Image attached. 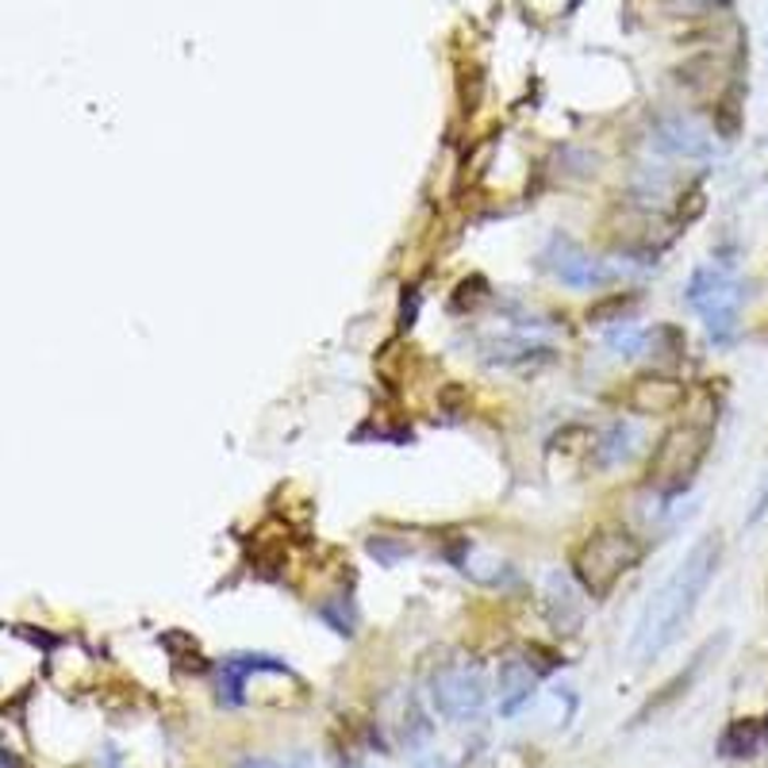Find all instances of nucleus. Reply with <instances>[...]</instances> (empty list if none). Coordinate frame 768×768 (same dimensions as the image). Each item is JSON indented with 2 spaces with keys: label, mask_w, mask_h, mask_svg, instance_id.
I'll list each match as a JSON object with an SVG mask.
<instances>
[{
  "label": "nucleus",
  "mask_w": 768,
  "mask_h": 768,
  "mask_svg": "<svg viewBox=\"0 0 768 768\" xmlns=\"http://www.w3.org/2000/svg\"><path fill=\"white\" fill-rule=\"evenodd\" d=\"M688 304L707 323V335L726 346L737 335V315L745 304V284L719 266H699L688 281Z\"/></svg>",
  "instance_id": "obj_3"
},
{
  "label": "nucleus",
  "mask_w": 768,
  "mask_h": 768,
  "mask_svg": "<svg viewBox=\"0 0 768 768\" xmlns=\"http://www.w3.org/2000/svg\"><path fill=\"white\" fill-rule=\"evenodd\" d=\"M546 269L561 284H569V289H600V284L612 281V269H607L604 261L592 258L581 243H572V238H561V235L549 238Z\"/></svg>",
  "instance_id": "obj_6"
},
{
  "label": "nucleus",
  "mask_w": 768,
  "mask_h": 768,
  "mask_svg": "<svg viewBox=\"0 0 768 768\" xmlns=\"http://www.w3.org/2000/svg\"><path fill=\"white\" fill-rule=\"evenodd\" d=\"M719 561H722L719 534H703V538L691 542L688 554H684L680 561H676V569L661 581V589L645 600L635 635H630V658L653 661L684 635V627H688V619L696 615L703 592L711 589Z\"/></svg>",
  "instance_id": "obj_1"
},
{
  "label": "nucleus",
  "mask_w": 768,
  "mask_h": 768,
  "mask_svg": "<svg viewBox=\"0 0 768 768\" xmlns=\"http://www.w3.org/2000/svg\"><path fill=\"white\" fill-rule=\"evenodd\" d=\"M104 768H124V760H119V753H116V749L104 753Z\"/></svg>",
  "instance_id": "obj_16"
},
{
  "label": "nucleus",
  "mask_w": 768,
  "mask_h": 768,
  "mask_svg": "<svg viewBox=\"0 0 768 768\" xmlns=\"http://www.w3.org/2000/svg\"><path fill=\"white\" fill-rule=\"evenodd\" d=\"M768 511V485H765V492L757 496V503H753V515H749V523H757L760 515H765Z\"/></svg>",
  "instance_id": "obj_15"
},
{
  "label": "nucleus",
  "mask_w": 768,
  "mask_h": 768,
  "mask_svg": "<svg viewBox=\"0 0 768 768\" xmlns=\"http://www.w3.org/2000/svg\"><path fill=\"white\" fill-rule=\"evenodd\" d=\"M658 147L668 150V154H680V158H703L707 150H711V142L703 139V131H699L691 119H661L658 127Z\"/></svg>",
  "instance_id": "obj_8"
},
{
  "label": "nucleus",
  "mask_w": 768,
  "mask_h": 768,
  "mask_svg": "<svg viewBox=\"0 0 768 768\" xmlns=\"http://www.w3.org/2000/svg\"><path fill=\"white\" fill-rule=\"evenodd\" d=\"M431 703L450 722H477L488 707V688L480 668L465 665V661L442 665L431 680Z\"/></svg>",
  "instance_id": "obj_4"
},
{
  "label": "nucleus",
  "mask_w": 768,
  "mask_h": 768,
  "mask_svg": "<svg viewBox=\"0 0 768 768\" xmlns=\"http://www.w3.org/2000/svg\"><path fill=\"white\" fill-rule=\"evenodd\" d=\"M703 454H707V431H699V427H676V431H668L665 439H661L658 454H653L650 480L665 496L680 492V488H688V480L696 477Z\"/></svg>",
  "instance_id": "obj_5"
},
{
  "label": "nucleus",
  "mask_w": 768,
  "mask_h": 768,
  "mask_svg": "<svg viewBox=\"0 0 768 768\" xmlns=\"http://www.w3.org/2000/svg\"><path fill=\"white\" fill-rule=\"evenodd\" d=\"M238 768H307L304 760H292V765H277V760H269V757H246V760H238Z\"/></svg>",
  "instance_id": "obj_14"
},
{
  "label": "nucleus",
  "mask_w": 768,
  "mask_h": 768,
  "mask_svg": "<svg viewBox=\"0 0 768 768\" xmlns=\"http://www.w3.org/2000/svg\"><path fill=\"white\" fill-rule=\"evenodd\" d=\"M0 768H16V765H12V757H9V753H0Z\"/></svg>",
  "instance_id": "obj_17"
},
{
  "label": "nucleus",
  "mask_w": 768,
  "mask_h": 768,
  "mask_svg": "<svg viewBox=\"0 0 768 768\" xmlns=\"http://www.w3.org/2000/svg\"><path fill=\"white\" fill-rule=\"evenodd\" d=\"M635 442H638V431L630 423H615L612 431L604 434L600 442V462L604 465H622L635 457Z\"/></svg>",
  "instance_id": "obj_12"
},
{
  "label": "nucleus",
  "mask_w": 768,
  "mask_h": 768,
  "mask_svg": "<svg viewBox=\"0 0 768 768\" xmlns=\"http://www.w3.org/2000/svg\"><path fill=\"white\" fill-rule=\"evenodd\" d=\"M534 696V673L523 665V661H503L500 665V707L503 711H519L523 703H531Z\"/></svg>",
  "instance_id": "obj_10"
},
{
  "label": "nucleus",
  "mask_w": 768,
  "mask_h": 768,
  "mask_svg": "<svg viewBox=\"0 0 768 768\" xmlns=\"http://www.w3.org/2000/svg\"><path fill=\"white\" fill-rule=\"evenodd\" d=\"M638 557H642V546L635 542V534L622 526H600L581 542L572 569H577V581L584 584L589 596H604L635 569Z\"/></svg>",
  "instance_id": "obj_2"
},
{
  "label": "nucleus",
  "mask_w": 768,
  "mask_h": 768,
  "mask_svg": "<svg viewBox=\"0 0 768 768\" xmlns=\"http://www.w3.org/2000/svg\"><path fill=\"white\" fill-rule=\"evenodd\" d=\"M684 400V388L676 381H653V376H645V381L635 384V393H630V404H635L638 411H645V416H661V411H673L676 404Z\"/></svg>",
  "instance_id": "obj_9"
},
{
  "label": "nucleus",
  "mask_w": 768,
  "mask_h": 768,
  "mask_svg": "<svg viewBox=\"0 0 768 768\" xmlns=\"http://www.w3.org/2000/svg\"><path fill=\"white\" fill-rule=\"evenodd\" d=\"M254 673H284V661L251 658V653H243V658H228L223 661V673H220V696L228 699V703H238L246 680H251Z\"/></svg>",
  "instance_id": "obj_7"
},
{
  "label": "nucleus",
  "mask_w": 768,
  "mask_h": 768,
  "mask_svg": "<svg viewBox=\"0 0 768 768\" xmlns=\"http://www.w3.org/2000/svg\"><path fill=\"white\" fill-rule=\"evenodd\" d=\"M645 342H650V330H638L635 323H619V327L607 335V346L619 353H642Z\"/></svg>",
  "instance_id": "obj_13"
},
{
  "label": "nucleus",
  "mask_w": 768,
  "mask_h": 768,
  "mask_svg": "<svg viewBox=\"0 0 768 768\" xmlns=\"http://www.w3.org/2000/svg\"><path fill=\"white\" fill-rule=\"evenodd\" d=\"M760 745V722L753 719H737L726 726V734H722L719 749L726 753V757H753Z\"/></svg>",
  "instance_id": "obj_11"
}]
</instances>
